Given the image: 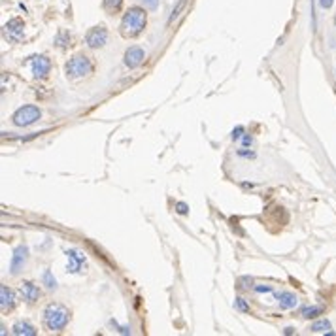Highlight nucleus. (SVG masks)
<instances>
[{"label":"nucleus","instance_id":"1","mask_svg":"<svg viewBox=\"0 0 336 336\" xmlns=\"http://www.w3.org/2000/svg\"><path fill=\"white\" fill-rule=\"evenodd\" d=\"M146 23H148V14L144 8H138V6H132L125 12L123 19H121V25H119V33L123 38H136L144 33L146 29Z\"/></svg>","mask_w":336,"mask_h":336},{"label":"nucleus","instance_id":"2","mask_svg":"<svg viewBox=\"0 0 336 336\" xmlns=\"http://www.w3.org/2000/svg\"><path fill=\"white\" fill-rule=\"evenodd\" d=\"M70 319V311L63 304H48L44 310V325L51 332H61L68 325Z\"/></svg>","mask_w":336,"mask_h":336},{"label":"nucleus","instance_id":"3","mask_svg":"<svg viewBox=\"0 0 336 336\" xmlns=\"http://www.w3.org/2000/svg\"><path fill=\"white\" fill-rule=\"evenodd\" d=\"M93 70H95L93 61H91L87 55H83V53L74 55L65 66V72L70 80H83V78H87L89 74H93Z\"/></svg>","mask_w":336,"mask_h":336},{"label":"nucleus","instance_id":"4","mask_svg":"<svg viewBox=\"0 0 336 336\" xmlns=\"http://www.w3.org/2000/svg\"><path fill=\"white\" fill-rule=\"evenodd\" d=\"M40 117H42L40 108L29 104V106L19 108L12 119H14V125H17V127H29V125L36 123Z\"/></svg>","mask_w":336,"mask_h":336},{"label":"nucleus","instance_id":"5","mask_svg":"<svg viewBox=\"0 0 336 336\" xmlns=\"http://www.w3.org/2000/svg\"><path fill=\"white\" fill-rule=\"evenodd\" d=\"M108 42V31L106 27H93L89 33L85 34V44L91 50H99V48H104Z\"/></svg>","mask_w":336,"mask_h":336},{"label":"nucleus","instance_id":"6","mask_svg":"<svg viewBox=\"0 0 336 336\" xmlns=\"http://www.w3.org/2000/svg\"><path fill=\"white\" fill-rule=\"evenodd\" d=\"M29 68H31L34 78L44 80V78H48V74H50L51 61L46 57V55H36V57H33L29 61Z\"/></svg>","mask_w":336,"mask_h":336},{"label":"nucleus","instance_id":"7","mask_svg":"<svg viewBox=\"0 0 336 336\" xmlns=\"http://www.w3.org/2000/svg\"><path fill=\"white\" fill-rule=\"evenodd\" d=\"M25 33V23L21 19H12L4 25V38L8 42H19Z\"/></svg>","mask_w":336,"mask_h":336},{"label":"nucleus","instance_id":"8","mask_svg":"<svg viewBox=\"0 0 336 336\" xmlns=\"http://www.w3.org/2000/svg\"><path fill=\"white\" fill-rule=\"evenodd\" d=\"M66 257H68V270L72 272V274H78V272H83L85 268V255L82 251H78V249H68L66 251Z\"/></svg>","mask_w":336,"mask_h":336},{"label":"nucleus","instance_id":"9","mask_svg":"<svg viewBox=\"0 0 336 336\" xmlns=\"http://www.w3.org/2000/svg\"><path fill=\"white\" fill-rule=\"evenodd\" d=\"M144 59H146V51L138 48V46H132L129 50L125 51V65L129 66V68H138L142 63H144Z\"/></svg>","mask_w":336,"mask_h":336},{"label":"nucleus","instance_id":"10","mask_svg":"<svg viewBox=\"0 0 336 336\" xmlns=\"http://www.w3.org/2000/svg\"><path fill=\"white\" fill-rule=\"evenodd\" d=\"M27 253H29L27 246H19L16 251H14V257H12V261H10V272H12V274H17V272L25 266Z\"/></svg>","mask_w":336,"mask_h":336},{"label":"nucleus","instance_id":"11","mask_svg":"<svg viewBox=\"0 0 336 336\" xmlns=\"http://www.w3.org/2000/svg\"><path fill=\"white\" fill-rule=\"evenodd\" d=\"M16 302H17V296L16 293H14V289H10L8 285L0 287V308H2V311L14 310Z\"/></svg>","mask_w":336,"mask_h":336},{"label":"nucleus","instance_id":"12","mask_svg":"<svg viewBox=\"0 0 336 336\" xmlns=\"http://www.w3.org/2000/svg\"><path fill=\"white\" fill-rule=\"evenodd\" d=\"M21 295H23V298H25L27 302H36V300L40 298V289H38V285L33 283V281H23Z\"/></svg>","mask_w":336,"mask_h":336},{"label":"nucleus","instance_id":"13","mask_svg":"<svg viewBox=\"0 0 336 336\" xmlns=\"http://www.w3.org/2000/svg\"><path fill=\"white\" fill-rule=\"evenodd\" d=\"M278 304L279 308H283V310H293V308H296V304H298V298H296V295H293V293H279L278 295Z\"/></svg>","mask_w":336,"mask_h":336},{"label":"nucleus","instance_id":"14","mask_svg":"<svg viewBox=\"0 0 336 336\" xmlns=\"http://www.w3.org/2000/svg\"><path fill=\"white\" fill-rule=\"evenodd\" d=\"M12 332L17 336H36V328L29 321H17L12 328Z\"/></svg>","mask_w":336,"mask_h":336},{"label":"nucleus","instance_id":"15","mask_svg":"<svg viewBox=\"0 0 336 336\" xmlns=\"http://www.w3.org/2000/svg\"><path fill=\"white\" fill-rule=\"evenodd\" d=\"M102 8H104L106 14L115 16V14H119L121 8H123V0H102Z\"/></svg>","mask_w":336,"mask_h":336},{"label":"nucleus","instance_id":"16","mask_svg":"<svg viewBox=\"0 0 336 336\" xmlns=\"http://www.w3.org/2000/svg\"><path fill=\"white\" fill-rule=\"evenodd\" d=\"M311 332H328V334H332V330H330V323L327 319H321V321H315L313 325L310 327Z\"/></svg>","mask_w":336,"mask_h":336},{"label":"nucleus","instance_id":"17","mask_svg":"<svg viewBox=\"0 0 336 336\" xmlns=\"http://www.w3.org/2000/svg\"><path fill=\"white\" fill-rule=\"evenodd\" d=\"M321 313H323V306H306L302 310V317L311 319V317H317Z\"/></svg>","mask_w":336,"mask_h":336},{"label":"nucleus","instance_id":"18","mask_svg":"<svg viewBox=\"0 0 336 336\" xmlns=\"http://www.w3.org/2000/svg\"><path fill=\"white\" fill-rule=\"evenodd\" d=\"M55 44H57V48H61V50L68 48V46H70V34L66 33V31H61V33L57 34V38H55Z\"/></svg>","mask_w":336,"mask_h":336},{"label":"nucleus","instance_id":"19","mask_svg":"<svg viewBox=\"0 0 336 336\" xmlns=\"http://www.w3.org/2000/svg\"><path fill=\"white\" fill-rule=\"evenodd\" d=\"M44 281H46V285L50 287V289H55V287H57V281H55V278L51 276V272H50V270L44 272Z\"/></svg>","mask_w":336,"mask_h":336},{"label":"nucleus","instance_id":"20","mask_svg":"<svg viewBox=\"0 0 336 336\" xmlns=\"http://www.w3.org/2000/svg\"><path fill=\"white\" fill-rule=\"evenodd\" d=\"M185 2H187V0H181L180 4H178V6H176V10H174L172 17H170V19H168V25H172V23H174V19H178V16H180V14H181V10L185 8Z\"/></svg>","mask_w":336,"mask_h":336},{"label":"nucleus","instance_id":"21","mask_svg":"<svg viewBox=\"0 0 336 336\" xmlns=\"http://www.w3.org/2000/svg\"><path fill=\"white\" fill-rule=\"evenodd\" d=\"M234 304H236V308L240 311H249V304H247L244 298H240V296H238L236 300H234Z\"/></svg>","mask_w":336,"mask_h":336},{"label":"nucleus","instance_id":"22","mask_svg":"<svg viewBox=\"0 0 336 336\" xmlns=\"http://www.w3.org/2000/svg\"><path fill=\"white\" fill-rule=\"evenodd\" d=\"M142 4H144V8L155 10L159 6V0H142Z\"/></svg>","mask_w":336,"mask_h":336},{"label":"nucleus","instance_id":"23","mask_svg":"<svg viewBox=\"0 0 336 336\" xmlns=\"http://www.w3.org/2000/svg\"><path fill=\"white\" fill-rule=\"evenodd\" d=\"M176 210H178V213L185 215V213H187V210H189V206L183 204V202H178V204H176Z\"/></svg>","mask_w":336,"mask_h":336},{"label":"nucleus","instance_id":"24","mask_svg":"<svg viewBox=\"0 0 336 336\" xmlns=\"http://www.w3.org/2000/svg\"><path fill=\"white\" fill-rule=\"evenodd\" d=\"M246 283H251V278H247V276H246V278H242V279H240V285H238V287H240V289H247L249 285H246Z\"/></svg>","mask_w":336,"mask_h":336},{"label":"nucleus","instance_id":"25","mask_svg":"<svg viewBox=\"0 0 336 336\" xmlns=\"http://www.w3.org/2000/svg\"><path fill=\"white\" fill-rule=\"evenodd\" d=\"M332 2H334V0H319V6H321V8L328 10L330 6H332Z\"/></svg>","mask_w":336,"mask_h":336},{"label":"nucleus","instance_id":"26","mask_svg":"<svg viewBox=\"0 0 336 336\" xmlns=\"http://www.w3.org/2000/svg\"><path fill=\"white\" fill-rule=\"evenodd\" d=\"M242 132H244V129H242V127H238L236 131H232V138L238 140L240 136H242Z\"/></svg>","mask_w":336,"mask_h":336},{"label":"nucleus","instance_id":"27","mask_svg":"<svg viewBox=\"0 0 336 336\" xmlns=\"http://www.w3.org/2000/svg\"><path fill=\"white\" fill-rule=\"evenodd\" d=\"M255 291H259V293H270L272 291V287H255Z\"/></svg>","mask_w":336,"mask_h":336},{"label":"nucleus","instance_id":"28","mask_svg":"<svg viewBox=\"0 0 336 336\" xmlns=\"http://www.w3.org/2000/svg\"><path fill=\"white\" fill-rule=\"evenodd\" d=\"M293 332H295V328H291V327L285 328V334H293Z\"/></svg>","mask_w":336,"mask_h":336},{"label":"nucleus","instance_id":"29","mask_svg":"<svg viewBox=\"0 0 336 336\" xmlns=\"http://www.w3.org/2000/svg\"><path fill=\"white\" fill-rule=\"evenodd\" d=\"M334 25H336V17H334Z\"/></svg>","mask_w":336,"mask_h":336}]
</instances>
